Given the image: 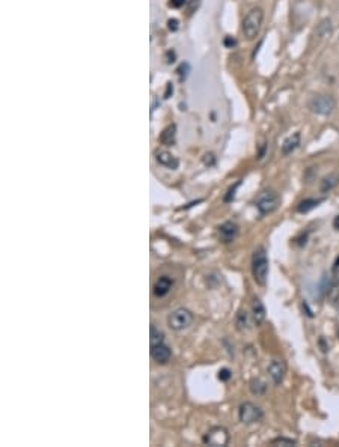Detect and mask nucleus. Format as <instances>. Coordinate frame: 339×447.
Instances as JSON below:
<instances>
[{"instance_id": "nucleus-24", "label": "nucleus", "mask_w": 339, "mask_h": 447, "mask_svg": "<svg viewBox=\"0 0 339 447\" xmlns=\"http://www.w3.org/2000/svg\"><path fill=\"white\" fill-rule=\"evenodd\" d=\"M186 2H187V0H169V7H171V8H181V7H184Z\"/></svg>"}, {"instance_id": "nucleus-26", "label": "nucleus", "mask_w": 339, "mask_h": 447, "mask_svg": "<svg viewBox=\"0 0 339 447\" xmlns=\"http://www.w3.org/2000/svg\"><path fill=\"white\" fill-rule=\"evenodd\" d=\"M204 163H205L207 166H213V164L216 163V157H214L213 154H205V155H204Z\"/></svg>"}, {"instance_id": "nucleus-8", "label": "nucleus", "mask_w": 339, "mask_h": 447, "mask_svg": "<svg viewBox=\"0 0 339 447\" xmlns=\"http://www.w3.org/2000/svg\"><path fill=\"white\" fill-rule=\"evenodd\" d=\"M238 232H240V229L234 221H225L223 225H220L217 228V237L223 244H229V243L235 241L238 237Z\"/></svg>"}, {"instance_id": "nucleus-13", "label": "nucleus", "mask_w": 339, "mask_h": 447, "mask_svg": "<svg viewBox=\"0 0 339 447\" xmlns=\"http://www.w3.org/2000/svg\"><path fill=\"white\" fill-rule=\"evenodd\" d=\"M175 137H177V127L172 124V125H167L161 134H160V143L164 145V146H172L175 143Z\"/></svg>"}, {"instance_id": "nucleus-4", "label": "nucleus", "mask_w": 339, "mask_h": 447, "mask_svg": "<svg viewBox=\"0 0 339 447\" xmlns=\"http://www.w3.org/2000/svg\"><path fill=\"white\" fill-rule=\"evenodd\" d=\"M309 109L316 115L328 116L336 109V100L331 95H316L309 101Z\"/></svg>"}, {"instance_id": "nucleus-6", "label": "nucleus", "mask_w": 339, "mask_h": 447, "mask_svg": "<svg viewBox=\"0 0 339 447\" xmlns=\"http://www.w3.org/2000/svg\"><path fill=\"white\" fill-rule=\"evenodd\" d=\"M204 444L207 445H213V447H225L229 442V432L222 427V426H216L211 427L202 438Z\"/></svg>"}, {"instance_id": "nucleus-2", "label": "nucleus", "mask_w": 339, "mask_h": 447, "mask_svg": "<svg viewBox=\"0 0 339 447\" xmlns=\"http://www.w3.org/2000/svg\"><path fill=\"white\" fill-rule=\"evenodd\" d=\"M252 274L253 279L258 285L264 286L267 283V277H268V258H267V252L265 249L259 247L258 250L253 252L252 256Z\"/></svg>"}, {"instance_id": "nucleus-16", "label": "nucleus", "mask_w": 339, "mask_h": 447, "mask_svg": "<svg viewBox=\"0 0 339 447\" xmlns=\"http://www.w3.org/2000/svg\"><path fill=\"white\" fill-rule=\"evenodd\" d=\"M339 184V175L337 173H331V175H328V176H325L322 181H321V191L322 193H328V191H331L336 185Z\"/></svg>"}, {"instance_id": "nucleus-29", "label": "nucleus", "mask_w": 339, "mask_h": 447, "mask_svg": "<svg viewBox=\"0 0 339 447\" xmlns=\"http://www.w3.org/2000/svg\"><path fill=\"white\" fill-rule=\"evenodd\" d=\"M167 56H169V59L166 61L167 64H171V62H174V59H175V53H174V52H169V53H167Z\"/></svg>"}, {"instance_id": "nucleus-21", "label": "nucleus", "mask_w": 339, "mask_h": 447, "mask_svg": "<svg viewBox=\"0 0 339 447\" xmlns=\"http://www.w3.org/2000/svg\"><path fill=\"white\" fill-rule=\"evenodd\" d=\"M240 184H241V182L238 181L234 187H231V188L228 190V193H226V196H225V202H226V203H228V202H232V200L235 199V191H237V188L240 187Z\"/></svg>"}, {"instance_id": "nucleus-18", "label": "nucleus", "mask_w": 339, "mask_h": 447, "mask_svg": "<svg viewBox=\"0 0 339 447\" xmlns=\"http://www.w3.org/2000/svg\"><path fill=\"white\" fill-rule=\"evenodd\" d=\"M250 390H252L253 394L262 396L267 391V385H265V382L262 379H253L252 384H250Z\"/></svg>"}, {"instance_id": "nucleus-22", "label": "nucleus", "mask_w": 339, "mask_h": 447, "mask_svg": "<svg viewBox=\"0 0 339 447\" xmlns=\"http://www.w3.org/2000/svg\"><path fill=\"white\" fill-rule=\"evenodd\" d=\"M277 444H280V445H295L297 442L294 439H289V438H276V439L271 441V445H277Z\"/></svg>"}, {"instance_id": "nucleus-27", "label": "nucleus", "mask_w": 339, "mask_h": 447, "mask_svg": "<svg viewBox=\"0 0 339 447\" xmlns=\"http://www.w3.org/2000/svg\"><path fill=\"white\" fill-rule=\"evenodd\" d=\"M167 25H169V29H171V31H177V29H178V20H177V19L169 20Z\"/></svg>"}, {"instance_id": "nucleus-28", "label": "nucleus", "mask_w": 339, "mask_h": 447, "mask_svg": "<svg viewBox=\"0 0 339 447\" xmlns=\"http://www.w3.org/2000/svg\"><path fill=\"white\" fill-rule=\"evenodd\" d=\"M235 44H237V41H235L234 38H231V37H226V38H225V46H226V47H234Z\"/></svg>"}, {"instance_id": "nucleus-11", "label": "nucleus", "mask_w": 339, "mask_h": 447, "mask_svg": "<svg viewBox=\"0 0 339 447\" xmlns=\"http://www.w3.org/2000/svg\"><path fill=\"white\" fill-rule=\"evenodd\" d=\"M172 286H174V280L171 277L161 276V277H158V280L154 285V295L158 297V298H163V297H166L169 292H171Z\"/></svg>"}, {"instance_id": "nucleus-15", "label": "nucleus", "mask_w": 339, "mask_h": 447, "mask_svg": "<svg viewBox=\"0 0 339 447\" xmlns=\"http://www.w3.org/2000/svg\"><path fill=\"white\" fill-rule=\"evenodd\" d=\"M252 310H253V321H255V324H256V325L262 324L264 319H265L267 312H265V306L262 304V301H261L259 298H255V300H253V303H252Z\"/></svg>"}, {"instance_id": "nucleus-10", "label": "nucleus", "mask_w": 339, "mask_h": 447, "mask_svg": "<svg viewBox=\"0 0 339 447\" xmlns=\"http://www.w3.org/2000/svg\"><path fill=\"white\" fill-rule=\"evenodd\" d=\"M267 370H268V375H270V378L273 379V382L276 385H279V384L283 382V379L286 376V364H285V361H282V360H273L268 364V369Z\"/></svg>"}, {"instance_id": "nucleus-9", "label": "nucleus", "mask_w": 339, "mask_h": 447, "mask_svg": "<svg viewBox=\"0 0 339 447\" xmlns=\"http://www.w3.org/2000/svg\"><path fill=\"white\" fill-rule=\"evenodd\" d=\"M151 357L155 363L158 364H166L171 361L172 358V351L164 342L163 343H157V345H151Z\"/></svg>"}, {"instance_id": "nucleus-12", "label": "nucleus", "mask_w": 339, "mask_h": 447, "mask_svg": "<svg viewBox=\"0 0 339 447\" xmlns=\"http://www.w3.org/2000/svg\"><path fill=\"white\" fill-rule=\"evenodd\" d=\"M155 160L160 166H164L167 169H177L178 167V158L171 154L169 151H157L155 152Z\"/></svg>"}, {"instance_id": "nucleus-3", "label": "nucleus", "mask_w": 339, "mask_h": 447, "mask_svg": "<svg viewBox=\"0 0 339 447\" xmlns=\"http://www.w3.org/2000/svg\"><path fill=\"white\" fill-rule=\"evenodd\" d=\"M258 211L262 214V215H267V214H271L273 211H276L280 205V196L274 191V190H265L262 191L256 202H255Z\"/></svg>"}, {"instance_id": "nucleus-23", "label": "nucleus", "mask_w": 339, "mask_h": 447, "mask_svg": "<svg viewBox=\"0 0 339 447\" xmlns=\"http://www.w3.org/2000/svg\"><path fill=\"white\" fill-rule=\"evenodd\" d=\"M219 379L220 381H229L231 379V376H232V372L229 370V369H222L220 372H219Z\"/></svg>"}, {"instance_id": "nucleus-25", "label": "nucleus", "mask_w": 339, "mask_h": 447, "mask_svg": "<svg viewBox=\"0 0 339 447\" xmlns=\"http://www.w3.org/2000/svg\"><path fill=\"white\" fill-rule=\"evenodd\" d=\"M189 64L187 62H184V64H181L180 65V68H178V74L181 76V77H186L187 76V71H189Z\"/></svg>"}, {"instance_id": "nucleus-1", "label": "nucleus", "mask_w": 339, "mask_h": 447, "mask_svg": "<svg viewBox=\"0 0 339 447\" xmlns=\"http://www.w3.org/2000/svg\"><path fill=\"white\" fill-rule=\"evenodd\" d=\"M262 22H264V11H262V8H259V7L252 8L246 14V17L243 20V28L241 29H243V34H244V38L249 40V41H253L259 35V32H261Z\"/></svg>"}, {"instance_id": "nucleus-5", "label": "nucleus", "mask_w": 339, "mask_h": 447, "mask_svg": "<svg viewBox=\"0 0 339 447\" xmlns=\"http://www.w3.org/2000/svg\"><path fill=\"white\" fill-rule=\"evenodd\" d=\"M192 322H193V315H192L190 310H187L184 307L177 309L167 318V325L171 327L174 331H181V330L190 327Z\"/></svg>"}, {"instance_id": "nucleus-30", "label": "nucleus", "mask_w": 339, "mask_h": 447, "mask_svg": "<svg viewBox=\"0 0 339 447\" xmlns=\"http://www.w3.org/2000/svg\"><path fill=\"white\" fill-rule=\"evenodd\" d=\"M334 228L336 229H339V215L336 217V220H334Z\"/></svg>"}, {"instance_id": "nucleus-17", "label": "nucleus", "mask_w": 339, "mask_h": 447, "mask_svg": "<svg viewBox=\"0 0 339 447\" xmlns=\"http://www.w3.org/2000/svg\"><path fill=\"white\" fill-rule=\"evenodd\" d=\"M324 199H304L303 202H300V205L297 206V211L298 212H309V211H312L313 208H316L321 202H322Z\"/></svg>"}, {"instance_id": "nucleus-20", "label": "nucleus", "mask_w": 339, "mask_h": 447, "mask_svg": "<svg viewBox=\"0 0 339 447\" xmlns=\"http://www.w3.org/2000/svg\"><path fill=\"white\" fill-rule=\"evenodd\" d=\"M247 327H249V315L246 312H240L237 316V328L240 331H244L247 330Z\"/></svg>"}, {"instance_id": "nucleus-14", "label": "nucleus", "mask_w": 339, "mask_h": 447, "mask_svg": "<svg viewBox=\"0 0 339 447\" xmlns=\"http://www.w3.org/2000/svg\"><path fill=\"white\" fill-rule=\"evenodd\" d=\"M300 140H301L300 133H294L292 136H289V137L283 142V145H282V154H283V155H289V154H292V152L300 146Z\"/></svg>"}, {"instance_id": "nucleus-19", "label": "nucleus", "mask_w": 339, "mask_h": 447, "mask_svg": "<svg viewBox=\"0 0 339 447\" xmlns=\"http://www.w3.org/2000/svg\"><path fill=\"white\" fill-rule=\"evenodd\" d=\"M151 345H157V343H163L164 342V333L161 330H158L155 325H151Z\"/></svg>"}, {"instance_id": "nucleus-7", "label": "nucleus", "mask_w": 339, "mask_h": 447, "mask_svg": "<svg viewBox=\"0 0 339 447\" xmlns=\"http://www.w3.org/2000/svg\"><path fill=\"white\" fill-rule=\"evenodd\" d=\"M238 417H240V421L244 423V424H252V423H256L259 421L262 417H264V412L259 406L253 405L252 402H244L241 406H240V411H238Z\"/></svg>"}]
</instances>
